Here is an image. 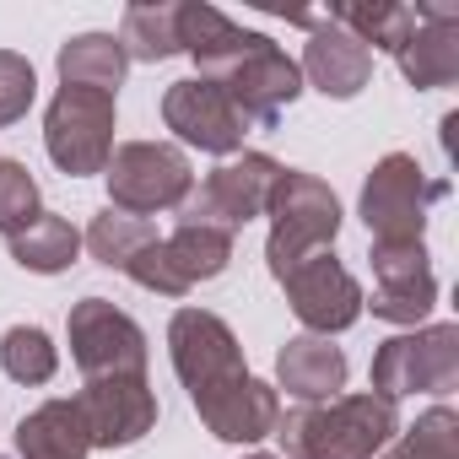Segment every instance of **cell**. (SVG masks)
I'll use <instances>...</instances> for the list:
<instances>
[{"label": "cell", "mask_w": 459, "mask_h": 459, "mask_svg": "<svg viewBox=\"0 0 459 459\" xmlns=\"http://www.w3.org/2000/svg\"><path fill=\"white\" fill-rule=\"evenodd\" d=\"M400 432V411L394 400L357 389V394H335L325 405H298L276 421L281 437V459H378Z\"/></svg>", "instance_id": "obj_1"}, {"label": "cell", "mask_w": 459, "mask_h": 459, "mask_svg": "<svg viewBox=\"0 0 459 459\" xmlns=\"http://www.w3.org/2000/svg\"><path fill=\"white\" fill-rule=\"evenodd\" d=\"M271 238H265V265L271 276H287L298 260L335 249L341 233V200L325 178L303 173V168H281L276 189H271Z\"/></svg>", "instance_id": "obj_2"}, {"label": "cell", "mask_w": 459, "mask_h": 459, "mask_svg": "<svg viewBox=\"0 0 459 459\" xmlns=\"http://www.w3.org/2000/svg\"><path fill=\"white\" fill-rule=\"evenodd\" d=\"M200 82H216L227 98H233L238 114L249 119V130H276L281 114L303 98L298 60L276 39H265V33H244V44L227 55L216 71H205Z\"/></svg>", "instance_id": "obj_3"}, {"label": "cell", "mask_w": 459, "mask_h": 459, "mask_svg": "<svg viewBox=\"0 0 459 459\" xmlns=\"http://www.w3.org/2000/svg\"><path fill=\"white\" fill-rule=\"evenodd\" d=\"M373 394L384 400H405V394H432L448 400L459 389V325L437 319L405 335H389L373 351Z\"/></svg>", "instance_id": "obj_4"}, {"label": "cell", "mask_w": 459, "mask_h": 459, "mask_svg": "<svg viewBox=\"0 0 459 459\" xmlns=\"http://www.w3.org/2000/svg\"><path fill=\"white\" fill-rule=\"evenodd\" d=\"M448 184L432 178L411 152H389L373 162L368 184H362V200H357V216L368 221L373 244H421L427 233V205L443 200Z\"/></svg>", "instance_id": "obj_5"}, {"label": "cell", "mask_w": 459, "mask_h": 459, "mask_svg": "<svg viewBox=\"0 0 459 459\" xmlns=\"http://www.w3.org/2000/svg\"><path fill=\"white\" fill-rule=\"evenodd\" d=\"M168 357H173L178 384L189 389V405H205L221 389L249 378V362H244L233 325L211 308H178L168 319Z\"/></svg>", "instance_id": "obj_6"}, {"label": "cell", "mask_w": 459, "mask_h": 459, "mask_svg": "<svg viewBox=\"0 0 459 459\" xmlns=\"http://www.w3.org/2000/svg\"><path fill=\"white\" fill-rule=\"evenodd\" d=\"M108 205L125 211V216H157V211H178L195 189V168H189V152L173 146V141H125L114 146L108 168Z\"/></svg>", "instance_id": "obj_7"}, {"label": "cell", "mask_w": 459, "mask_h": 459, "mask_svg": "<svg viewBox=\"0 0 459 459\" xmlns=\"http://www.w3.org/2000/svg\"><path fill=\"white\" fill-rule=\"evenodd\" d=\"M227 265H233V233H216V227L200 221H178L168 238H152L125 276L157 298H189L200 281H216Z\"/></svg>", "instance_id": "obj_8"}, {"label": "cell", "mask_w": 459, "mask_h": 459, "mask_svg": "<svg viewBox=\"0 0 459 459\" xmlns=\"http://www.w3.org/2000/svg\"><path fill=\"white\" fill-rule=\"evenodd\" d=\"M276 178H281V162L276 157L238 152V157L216 162L189 189V200L178 205V221H200V227H216V233H233L238 238V227H249L255 216H265Z\"/></svg>", "instance_id": "obj_9"}, {"label": "cell", "mask_w": 459, "mask_h": 459, "mask_svg": "<svg viewBox=\"0 0 459 459\" xmlns=\"http://www.w3.org/2000/svg\"><path fill=\"white\" fill-rule=\"evenodd\" d=\"M44 152L65 178L103 173L114 157V98L92 87H60L44 114Z\"/></svg>", "instance_id": "obj_10"}, {"label": "cell", "mask_w": 459, "mask_h": 459, "mask_svg": "<svg viewBox=\"0 0 459 459\" xmlns=\"http://www.w3.org/2000/svg\"><path fill=\"white\" fill-rule=\"evenodd\" d=\"M276 287L287 292L303 335H325V341L341 335V330H351L362 319V303H368L362 298V281L335 260V249L298 260L287 276H276Z\"/></svg>", "instance_id": "obj_11"}, {"label": "cell", "mask_w": 459, "mask_h": 459, "mask_svg": "<svg viewBox=\"0 0 459 459\" xmlns=\"http://www.w3.org/2000/svg\"><path fill=\"white\" fill-rule=\"evenodd\" d=\"M65 335H71V362L82 368V378L146 373V330L108 298H82L65 319Z\"/></svg>", "instance_id": "obj_12"}, {"label": "cell", "mask_w": 459, "mask_h": 459, "mask_svg": "<svg viewBox=\"0 0 459 459\" xmlns=\"http://www.w3.org/2000/svg\"><path fill=\"white\" fill-rule=\"evenodd\" d=\"M162 125L184 146H195L205 157H221V162L238 157L244 135H249V119L238 114V103L227 98L216 82H200V76H184V82H173L162 92Z\"/></svg>", "instance_id": "obj_13"}, {"label": "cell", "mask_w": 459, "mask_h": 459, "mask_svg": "<svg viewBox=\"0 0 459 459\" xmlns=\"http://www.w3.org/2000/svg\"><path fill=\"white\" fill-rule=\"evenodd\" d=\"M373 265V319L384 325H405V330H421L437 308V276H432V260H427V244H373L368 255Z\"/></svg>", "instance_id": "obj_14"}, {"label": "cell", "mask_w": 459, "mask_h": 459, "mask_svg": "<svg viewBox=\"0 0 459 459\" xmlns=\"http://www.w3.org/2000/svg\"><path fill=\"white\" fill-rule=\"evenodd\" d=\"M92 448H130L157 427V389L146 373H119V378H82V394H71Z\"/></svg>", "instance_id": "obj_15"}, {"label": "cell", "mask_w": 459, "mask_h": 459, "mask_svg": "<svg viewBox=\"0 0 459 459\" xmlns=\"http://www.w3.org/2000/svg\"><path fill=\"white\" fill-rule=\"evenodd\" d=\"M411 12H416V33L394 55L400 60V76L416 92L454 87L459 82V12L454 6H427V0H416Z\"/></svg>", "instance_id": "obj_16"}, {"label": "cell", "mask_w": 459, "mask_h": 459, "mask_svg": "<svg viewBox=\"0 0 459 459\" xmlns=\"http://www.w3.org/2000/svg\"><path fill=\"white\" fill-rule=\"evenodd\" d=\"M303 82L314 87V92H325V98H335V103H346V98H357L368 82H373V55L346 33V28H335L330 17L308 33V49H303Z\"/></svg>", "instance_id": "obj_17"}, {"label": "cell", "mask_w": 459, "mask_h": 459, "mask_svg": "<svg viewBox=\"0 0 459 459\" xmlns=\"http://www.w3.org/2000/svg\"><path fill=\"white\" fill-rule=\"evenodd\" d=\"M195 416H200V421H205V432H211V437H221V443H265V437H276L281 394L249 373L244 384H233V389H221L216 400L195 405Z\"/></svg>", "instance_id": "obj_18"}, {"label": "cell", "mask_w": 459, "mask_h": 459, "mask_svg": "<svg viewBox=\"0 0 459 459\" xmlns=\"http://www.w3.org/2000/svg\"><path fill=\"white\" fill-rule=\"evenodd\" d=\"M276 389H287L303 405H325L346 389V351L325 335H292L276 351Z\"/></svg>", "instance_id": "obj_19"}, {"label": "cell", "mask_w": 459, "mask_h": 459, "mask_svg": "<svg viewBox=\"0 0 459 459\" xmlns=\"http://www.w3.org/2000/svg\"><path fill=\"white\" fill-rule=\"evenodd\" d=\"M17 454L22 459H87L92 437L76 411V400H44L17 421Z\"/></svg>", "instance_id": "obj_20"}, {"label": "cell", "mask_w": 459, "mask_h": 459, "mask_svg": "<svg viewBox=\"0 0 459 459\" xmlns=\"http://www.w3.org/2000/svg\"><path fill=\"white\" fill-rule=\"evenodd\" d=\"M55 65H60V87H92V92H108V98H119L125 71H130V60H125L114 33H76V39H65Z\"/></svg>", "instance_id": "obj_21"}, {"label": "cell", "mask_w": 459, "mask_h": 459, "mask_svg": "<svg viewBox=\"0 0 459 459\" xmlns=\"http://www.w3.org/2000/svg\"><path fill=\"white\" fill-rule=\"evenodd\" d=\"M12 244V260L22 265V271H33V276H60V271H71L76 265V255H82V233L65 221V216H55V211H39L17 238H6Z\"/></svg>", "instance_id": "obj_22"}, {"label": "cell", "mask_w": 459, "mask_h": 459, "mask_svg": "<svg viewBox=\"0 0 459 459\" xmlns=\"http://www.w3.org/2000/svg\"><path fill=\"white\" fill-rule=\"evenodd\" d=\"M244 33H249V28L227 22L216 6H200V0H178V55H189L200 76L216 71L227 55H233V49L244 44Z\"/></svg>", "instance_id": "obj_23"}, {"label": "cell", "mask_w": 459, "mask_h": 459, "mask_svg": "<svg viewBox=\"0 0 459 459\" xmlns=\"http://www.w3.org/2000/svg\"><path fill=\"white\" fill-rule=\"evenodd\" d=\"M114 39H119L125 60H135V65L173 60L178 55V6H168V0H152V6H125V22H119Z\"/></svg>", "instance_id": "obj_24"}, {"label": "cell", "mask_w": 459, "mask_h": 459, "mask_svg": "<svg viewBox=\"0 0 459 459\" xmlns=\"http://www.w3.org/2000/svg\"><path fill=\"white\" fill-rule=\"evenodd\" d=\"M330 22H335V28H346L368 55H373V49L400 55V49H405V39L416 33V12H411V6H400V0H373V6H335V12H330Z\"/></svg>", "instance_id": "obj_25"}, {"label": "cell", "mask_w": 459, "mask_h": 459, "mask_svg": "<svg viewBox=\"0 0 459 459\" xmlns=\"http://www.w3.org/2000/svg\"><path fill=\"white\" fill-rule=\"evenodd\" d=\"M157 238V227L152 221H141V216H125V211H98L92 216V227L82 233V249L98 260V265H108V271H125L146 244Z\"/></svg>", "instance_id": "obj_26"}, {"label": "cell", "mask_w": 459, "mask_h": 459, "mask_svg": "<svg viewBox=\"0 0 459 459\" xmlns=\"http://www.w3.org/2000/svg\"><path fill=\"white\" fill-rule=\"evenodd\" d=\"M0 368H6L12 384L39 389V384H49L60 373V346L39 325H12L6 335H0Z\"/></svg>", "instance_id": "obj_27"}, {"label": "cell", "mask_w": 459, "mask_h": 459, "mask_svg": "<svg viewBox=\"0 0 459 459\" xmlns=\"http://www.w3.org/2000/svg\"><path fill=\"white\" fill-rule=\"evenodd\" d=\"M378 459H459V416H454V405L421 411L411 427L394 432V443Z\"/></svg>", "instance_id": "obj_28"}, {"label": "cell", "mask_w": 459, "mask_h": 459, "mask_svg": "<svg viewBox=\"0 0 459 459\" xmlns=\"http://www.w3.org/2000/svg\"><path fill=\"white\" fill-rule=\"evenodd\" d=\"M39 211H44V195H39V178L28 173V162L0 157V233L17 238Z\"/></svg>", "instance_id": "obj_29"}, {"label": "cell", "mask_w": 459, "mask_h": 459, "mask_svg": "<svg viewBox=\"0 0 459 459\" xmlns=\"http://www.w3.org/2000/svg\"><path fill=\"white\" fill-rule=\"evenodd\" d=\"M33 98H39L33 60H28V55H17V49H0V130L17 125V119H28Z\"/></svg>", "instance_id": "obj_30"}, {"label": "cell", "mask_w": 459, "mask_h": 459, "mask_svg": "<svg viewBox=\"0 0 459 459\" xmlns=\"http://www.w3.org/2000/svg\"><path fill=\"white\" fill-rule=\"evenodd\" d=\"M249 459H281V454H249Z\"/></svg>", "instance_id": "obj_31"}]
</instances>
